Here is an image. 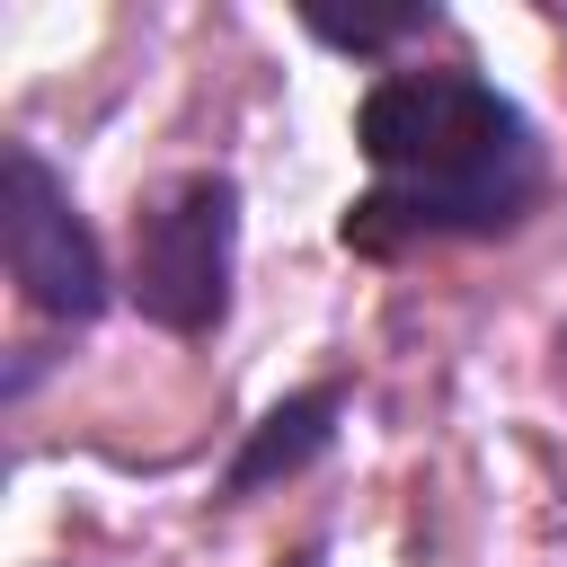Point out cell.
I'll return each mask as SVG.
<instances>
[{"instance_id":"obj_5","label":"cell","mask_w":567,"mask_h":567,"mask_svg":"<svg viewBox=\"0 0 567 567\" xmlns=\"http://www.w3.org/2000/svg\"><path fill=\"white\" fill-rule=\"evenodd\" d=\"M416 27H434V9H381V18H328V9H310V35H328L346 53H381L390 35H416Z\"/></svg>"},{"instance_id":"obj_4","label":"cell","mask_w":567,"mask_h":567,"mask_svg":"<svg viewBox=\"0 0 567 567\" xmlns=\"http://www.w3.org/2000/svg\"><path fill=\"white\" fill-rule=\"evenodd\" d=\"M337 408H346V390L337 381H319V390H292L284 408H266L257 416V434L230 452V496H257L266 478H292V470H310L319 452H328V434H337Z\"/></svg>"},{"instance_id":"obj_1","label":"cell","mask_w":567,"mask_h":567,"mask_svg":"<svg viewBox=\"0 0 567 567\" xmlns=\"http://www.w3.org/2000/svg\"><path fill=\"white\" fill-rule=\"evenodd\" d=\"M354 151L372 168V186L337 221L354 257H399L416 239H496L540 195L532 115L470 62L381 71L354 97Z\"/></svg>"},{"instance_id":"obj_3","label":"cell","mask_w":567,"mask_h":567,"mask_svg":"<svg viewBox=\"0 0 567 567\" xmlns=\"http://www.w3.org/2000/svg\"><path fill=\"white\" fill-rule=\"evenodd\" d=\"M0 248H9V284L27 292V310H44L62 328H89L106 310V292H115L97 230L80 221L62 168L35 142L0 151Z\"/></svg>"},{"instance_id":"obj_2","label":"cell","mask_w":567,"mask_h":567,"mask_svg":"<svg viewBox=\"0 0 567 567\" xmlns=\"http://www.w3.org/2000/svg\"><path fill=\"white\" fill-rule=\"evenodd\" d=\"M230 266H239V186L221 168H186L133 213V310L168 337H213L230 319Z\"/></svg>"}]
</instances>
